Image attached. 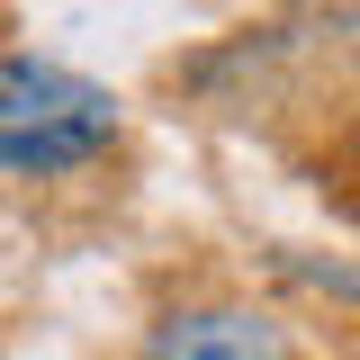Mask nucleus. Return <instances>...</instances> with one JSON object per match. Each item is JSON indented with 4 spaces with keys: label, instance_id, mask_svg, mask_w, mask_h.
<instances>
[{
    "label": "nucleus",
    "instance_id": "nucleus-2",
    "mask_svg": "<svg viewBox=\"0 0 360 360\" xmlns=\"http://www.w3.org/2000/svg\"><path fill=\"white\" fill-rule=\"evenodd\" d=\"M153 360H270L262 315H172Z\"/></svg>",
    "mask_w": 360,
    "mask_h": 360
},
{
    "label": "nucleus",
    "instance_id": "nucleus-1",
    "mask_svg": "<svg viewBox=\"0 0 360 360\" xmlns=\"http://www.w3.org/2000/svg\"><path fill=\"white\" fill-rule=\"evenodd\" d=\"M117 135V99L63 63L0 54V172H82Z\"/></svg>",
    "mask_w": 360,
    "mask_h": 360
}]
</instances>
